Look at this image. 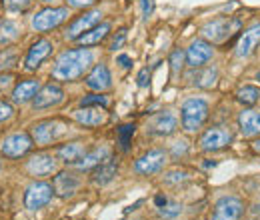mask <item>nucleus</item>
<instances>
[{
	"mask_svg": "<svg viewBox=\"0 0 260 220\" xmlns=\"http://www.w3.org/2000/svg\"><path fill=\"white\" fill-rule=\"evenodd\" d=\"M240 28V20L238 18H214L210 22H206L202 26V36L206 40L212 42H224L228 36H232V32Z\"/></svg>",
	"mask_w": 260,
	"mask_h": 220,
	"instance_id": "5",
	"label": "nucleus"
},
{
	"mask_svg": "<svg viewBox=\"0 0 260 220\" xmlns=\"http://www.w3.org/2000/svg\"><path fill=\"white\" fill-rule=\"evenodd\" d=\"M86 152H88L86 144L80 142V140H74V142H66V144H62V146L56 150V156L60 158L62 162H66V164H76Z\"/></svg>",
	"mask_w": 260,
	"mask_h": 220,
	"instance_id": "23",
	"label": "nucleus"
},
{
	"mask_svg": "<svg viewBox=\"0 0 260 220\" xmlns=\"http://www.w3.org/2000/svg\"><path fill=\"white\" fill-rule=\"evenodd\" d=\"M116 174H118V164H116L112 158H108V160H104L102 164H98L96 168H94L92 180H94L96 184H100V186H104V184H108Z\"/></svg>",
	"mask_w": 260,
	"mask_h": 220,
	"instance_id": "25",
	"label": "nucleus"
},
{
	"mask_svg": "<svg viewBox=\"0 0 260 220\" xmlns=\"http://www.w3.org/2000/svg\"><path fill=\"white\" fill-rule=\"evenodd\" d=\"M168 162V154L164 152L162 148H152L148 152H144L142 156L134 162V172L142 174V176H150L160 172Z\"/></svg>",
	"mask_w": 260,
	"mask_h": 220,
	"instance_id": "8",
	"label": "nucleus"
},
{
	"mask_svg": "<svg viewBox=\"0 0 260 220\" xmlns=\"http://www.w3.org/2000/svg\"><path fill=\"white\" fill-rule=\"evenodd\" d=\"M108 158H110V148L108 146H96L94 150L86 152L84 156L80 158L76 164H72V166L78 168V170H90V168H96L98 164H102Z\"/></svg>",
	"mask_w": 260,
	"mask_h": 220,
	"instance_id": "22",
	"label": "nucleus"
},
{
	"mask_svg": "<svg viewBox=\"0 0 260 220\" xmlns=\"http://www.w3.org/2000/svg\"><path fill=\"white\" fill-rule=\"evenodd\" d=\"M256 78H258V80H260V70H258V74H256Z\"/></svg>",
	"mask_w": 260,
	"mask_h": 220,
	"instance_id": "45",
	"label": "nucleus"
},
{
	"mask_svg": "<svg viewBox=\"0 0 260 220\" xmlns=\"http://www.w3.org/2000/svg\"><path fill=\"white\" fill-rule=\"evenodd\" d=\"M26 170L30 176L36 178H44V176H50L58 170V160L52 156V154H46V152H40L32 156L26 162Z\"/></svg>",
	"mask_w": 260,
	"mask_h": 220,
	"instance_id": "14",
	"label": "nucleus"
},
{
	"mask_svg": "<svg viewBox=\"0 0 260 220\" xmlns=\"http://www.w3.org/2000/svg\"><path fill=\"white\" fill-rule=\"evenodd\" d=\"M214 56V46L202 38L192 40L190 46L186 48V64L190 68H202L204 64H208Z\"/></svg>",
	"mask_w": 260,
	"mask_h": 220,
	"instance_id": "11",
	"label": "nucleus"
},
{
	"mask_svg": "<svg viewBox=\"0 0 260 220\" xmlns=\"http://www.w3.org/2000/svg\"><path fill=\"white\" fill-rule=\"evenodd\" d=\"M108 32H110V24H108V22H100L92 30L84 32L82 36H78L76 42H78L80 46H94V44H100V42L108 36Z\"/></svg>",
	"mask_w": 260,
	"mask_h": 220,
	"instance_id": "26",
	"label": "nucleus"
},
{
	"mask_svg": "<svg viewBox=\"0 0 260 220\" xmlns=\"http://www.w3.org/2000/svg\"><path fill=\"white\" fill-rule=\"evenodd\" d=\"M42 2H54V0H42Z\"/></svg>",
	"mask_w": 260,
	"mask_h": 220,
	"instance_id": "44",
	"label": "nucleus"
},
{
	"mask_svg": "<svg viewBox=\"0 0 260 220\" xmlns=\"http://www.w3.org/2000/svg\"><path fill=\"white\" fill-rule=\"evenodd\" d=\"M84 82H86V86H88L90 90H96V92L108 90V88L112 86V76H110L108 66L102 62L96 64V66L88 72V76L84 78Z\"/></svg>",
	"mask_w": 260,
	"mask_h": 220,
	"instance_id": "17",
	"label": "nucleus"
},
{
	"mask_svg": "<svg viewBox=\"0 0 260 220\" xmlns=\"http://www.w3.org/2000/svg\"><path fill=\"white\" fill-rule=\"evenodd\" d=\"M134 134V124H122L118 128V138H120V148L128 150V142Z\"/></svg>",
	"mask_w": 260,
	"mask_h": 220,
	"instance_id": "34",
	"label": "nucleus"
},
{
	"mask_svg": "<svg viewBox=\"0 0 260 220\" xmlns=\"http://www.w3.org/2000/svg\"><path fill=\"white\" fill-rule=\"evenodd\" d=\"M242 214H244V202L238 196L228 194V196H220L214 202L210 220H240Z\"/></svg>",
	"mask_w": 260,
	"mask_h": 220,
	"instance_id": "4",
	"label": "nucleus"
},
{
	"mask_svg": "<svg viewBox=\"0 0 260 220\" xmlns=\"http://www.w3.org/2000/svg\"><path fill=\"white\" fill-rule=\"evenodd\" d=\"M230 142H232V132L224 126H212L200 136V148L206 152L226 148Z\"/></svg>",
	"mask_w": 260,
	"mask_h": 220,
	"instance_id": "10",
	"label": "nucleus"
},
{
	"mask_svg": "<svg viewBox=\"0 0 260 220\" xmlns=\"http://www.w3.org/2000/svg\"><path fill=\"white\" fill-rule=\"evenodd\" d=\"M236 100L242 102L244 106H252L260 100V88H256V86H242L236 92Z\"/></svg>",
	"mask_w": 260,
	"mask_h": 220,
	"instance_id": "29",
	"label": "nucleus"
},
{
	"mask_svg": "<svg viewBox=\"0 0 260 220\" xmlns=\"http://www.w3.org/2000/svg\"><path fill=\"white\" fill-rule=\"evenodd\" d=\"M62 100H64V90H62L58 84L50 82V84H46V86H42V88L38 90V95L34 96L32 106L36 110H44V108L58 106Z\"/></svg>",
	"mask_w": 260,
	"mask_h": 220,
	"instance_id": "15",
	"label": "nucleus"
},
{
	"mask_svg": "<svg viewBox=\"0 0 260 220\" xmlns=\"http://www.w3.org/2000/svg\"><path fill=\"white\" fill-rule=\"evenodd\" d=\"M118 62H120V66H122V68H128V66H130V58L126 56V54H120V56H118Z\"/></svg>",
	"mask_w": 260,
	"mask_h": 220,
	"instance_id": "42",
	"label": "nucleus"
},
{
	"mask_svg": "<svg viewBox=\"0 0 260 220\" xmlns=\"http://www.w3.org/2000/svg\"><path fill=\"white\" fill-rule=\"evenodd\" d=\"M148 76H150V72H148V68H142L140 70V74H138V86H146L148 84Z\"/></svg>",
	"mask_w": 260,
	"mask_h": 220,
	"instance_id": "41",
	"label": "nucleus"
},
{
	"mask_svg": "<svg viewBox=\"0 0 260 220\" xmlns=\"http://www.w3.org/2000/svg\"><path fill=\"white\" fill-rule=\"evenodd\" d=\"M258 44H260V22H254V24H250L248 28H244V30L240 32V36L236 40L234 54L238 58H248L256 50Z\"/></svg>",
	"mask_w": 260,
	"mask_h": 220,
	"instance_id": "12",
	"label": "nucleus"
},
{
	"mask_svg": "<svg viewBox=\"0 0 260 220\" xmlns=\"http://www.w3.org/2000/svg\"><path fill=\"white\" fill-rule=\"evenodd\" d=\"M80 106H102V108H106V106H108V96L88 95L80 100Z\"/></svg>",
	"mask_w": 260,
	"mask_h": 220,
	"instance_id": "32",
	"label": "nucleus"
},
{
	"mask_svg": "<svg viewBox=\"0 0 260 220\" xmlns=\"http://www.w3.org/2000/svg\"><path fill=\"white\" fill-rule=\"evenodd\" d=\"M208 118V102L204 98H186L182 102V108H180V120H182V128L186 132H196L200 130L202 124L206 122Z\"/></svg>",
	"mask_w": 260,
	"mask_h": 220,
	"instance_id": "2",
	"label": "nucleus"
},
{
	"mask_svg": "<svg viewBox=\"0 0 260 220\" xmlns=\"http://www.w3.org/2000/svg\"><path fill=\"white\" fill-rule=\"evenodd\" d=\"M54 196V186L42 180L32 182L26 192H24V206L28 210H40L42 206H46Z\"/></svg>",
	"mask_w": 260,
	"mask_h": 220,
	"instance_id": "7",
	"label": "nucleus"
},
{
	"mask_svg": "<svg viewBox=\"0 0 260 220\" xmlns=\"http://www.w3.org/2000/svg\"><path fill=\"white\" fill-rule=\"evenodd\" d=\"M94 60V54L88 48H72L64 50L52 68V78L54 80H62V82H72L78 80Z\"/></svg>",
	"mask_w": 260,
	"mask_h": 220,
	"instance_id": "1",
	"label": "nucleus"
},
{
	"mask_svg": "<svg viewBox=\"0 0 260 220\" xmlns=\"http://www.w3.org/2000/svg\"><path fill=\"white\" fill-rule=\"evenodd\" d=\"M12 116V106L8 102H0V122L8 120Z\"/></svg>",
	"mask_w": 260,
	"mask_h": 220,
	"instance_id": "37",
	"label": "nucleus"
},
{
	"mask_svg": "<svg viewBox=\"0 0 260 220\" xmlns=\"http://www.w3.org/2000/svg\"><path fill=\"white\" fill-rule=\"evenodd\" d=\"M50 52H52V42H50V40H46V38L36 40L32 46H30L28 54H26L24 68H26V70H36L40 64L48 58V54H50Z\"/></svg>",
	"mask_w": 260,
	"mask_h": 220,
	"instance_id": "19",
	"label": "nucleus"
},
{
	"mask_svg": "<svg viewBox=\"0 0 260 220\" xmlns=\"http://www.w3.org/2000/svg\"><path fill=\"white\" fill-rule=\"evenodd\" d=\"M68 134V124L62 120H42L32 126V140L38 146H48L58 142Z\"/></svg>",
	"mask_w": 260,
	"mask_h": 220,
	"instance_id": "3",
	"label": "nucleus"
},
{
	"mask_svg": "<svg viewBox=\"0 0 260 220\" xmlns=\"http://www.w3.org/2000/svg\"><path fill=\"white\" fill-rule=\"evenodd\" d=\"M74 120L80 126H86V128H96L106 120V112L102 106H82L78 110H74Z\"/></svg>",
	"mask_w": 260,
	"mask_h": 220,
	"instance_id": "18",
	"label": "nucleus"
},
{
	"mask_svg": "<svg viewBox=\"0 0 260 220\" xmlns=\"http://www.w3.org/2000/svg\"><path fill=\"white\" fill-rule=\"evenodd\" d=\"M68 4L72 8H90L96 4V0H68Z\"/></svg>",
	"mask_w": 260,
	"mask_h": 220,
	"instance_id": "39",
	"label": "nucleus"
},
{
	"mask_svg": "<svg viewBox=\"0 0 260 220\" xmlns=\"http://www.w3.org/2000/svg\"><path fill=\"white\" fill-rule=\"evenodd\" d=\"M38 90H40V80H38V78L22 80V82H18V84L14 86V90H12V102H16V104H26V102L34 100V96L38 95Z\"/></svg>",
	"mask_w": 260,
	"mask_h": 220,
	"instance_id": "21",
	"label": "nucleus"
},
{
	"mask_svg": "<svg viewBox=\"0 0 260 220\" xmlns=\"http://www.w3.org/2000/svg\"><path fill=\"white\" fill-rule=\"evenodd\" d=\"M102 22V12L100 10H88L82 16H78L74 22H70V26L66 28V38L68 40H76L78 36H82L84 32L92 30L94 26H98Z\"/></svg>",
	"mask_w": 260,
	"mask_h": 220,
	"instance_id": "13",
	"label": "nucleus"
},
{
	"mask_svg": "<svg viewBox=\"0 0 260 220\" xmlns=\"http://www.w3.org/2000/svg\"><path fill=\"white\" fill-rule=\"evenodd\" d=\"M176 128H178V118L170 110H164L150 118L146 130H150L156 136H170L172 132H176Z\"/></svg>",
	"mask_w": 260,
	"mask_h": 220,
	"instance_id": "16",
	"label": "nucleus"
},
{
	"mask_svg": "<svg viewBox=\"0 0 260 220\" xmlns=\"http://www.w3.org/2000/svg\"><path fill=\"white\" fill-rule=\"evenodd\" d=\"M184 60H186V52H182L180 48H176V50L170 54V68H172V72H174V74H178V72L182 70Z\"/></svg>",
	"mask_w": 260,
	"mask_h": 220,
	"instance_id": "33",
	"label": "nucleus"
},
{
	"mask_svg": "<svg viewBox=\"0 0 260 220\" xmlns=\"http://www.w3.org/2000/svg\"><path fill=\"white\" fill-rule=\"evenodd\" d=\"M32 142V136H28L26 132H14L0 142V152L8 158H20L30 152Z\"/></svg>",
	"mask_w": 260,
	"mask_h": 220,
	"instance_id": "9",
	"label": "nucleus"
},
{
	"mask_svg": "<svg viewBox=\"0 0 260 220\" xmlns=\"http://www.w3.org/2000/svg\"><path fill=\"white\" fill-rule=\"evenodd\" d=\"M52 186H54V194H56V196H60V198H70V196L76 194V190L80 186V178H78L76 174H72V172H58V174L54 176Z\"/></svg>",
	"mask_w": 260,
	"mask_h": 220,
	"instance_id": "20",
	"label": "nucleus"
},
{
	"mask_svg": "<svg viewBox=\"0 0 260 220\" xmlns=\"http://www.w3.org/2000/svg\"><path fill=\"white\" fill-rule=\"evenodd\" d=\"M0 170H2V164H0Z\"/></svg>",
	"mask_w": 260,
	"mask_h": 220,
	"instance_id": "46",
	"label": "nucleus"
},
{
	"mask_svg": "<svg viewBox=\"0 0 260 220\" xmlns=\"http://www.w3.org/2000/svg\"><path fill=\"white\" fill-rule=\"evenodd\" d=\"M2 6H4L6 10L18 12V10H26V8L30 6V0H2Z\"/></svg>",
	"mask_w": 260,
	"mask_h": 220,
	"instance_id": "35",
	"label": "nucleus"
},
{
	"mask_svg": "<svg viewBox=\"0 0 260 220\" xmlns=\"http://www.w3.org/2000/svg\"><path fill=\"white\" fill-rule=\"evenodd\" d=\"M218 70L216 68H202L194 74V84L200 88H212L216 84Z\"/></svg>",
	"mask_w": 260,
	"mask_h": 220,
	"instance_id": "27",
	"label": "nucleus"
},
{
	"mask_svg": "<svg viewBox=\"0 0 260 220\" xmlns=\"http://www.w3.org/2000/svg\"><path fill=\"white\" fill-rule=\"evenodd\" d=\"M18 36H20V28L16 22H10V20L0 22V44H10Z\"/></svg>",
	"mask_w": 260,
	"mask_h": 220,
	"instance_id": "28",
	"label": "nucleus"
},
{
	"mask_svg": "<svg viewBox=\"0 0 260 220\" xmlns=\"http://www.w3.org/2000/svg\"><path fill=\"white\" fill-rule=\"evenodd\" d=\"M238 126L244 136L260 134V112L258 110H242L238 116Z\"/></svg>",
	"mask_w": 260,
	"mask_h": 220,
	"instance_id": "24",
	"label": "nucleus"
},
{
	"mask_svg": "<svg viewBox=\"0 0 260 220\" xmlns=\"http://www.w3.org/2000/svg\"><path fill=\"white\" fill-rule=\"evenodd\" d=\"M154 10V0H142V16L148 18Z\"/></svg>",
	"mask_w": 260,
	"mask_h": 220,
	"instance_id": "40",
	"label": "nucleus"
},
{
	"mask_svg": "<svg viewBox=\"0 0 260 220\" xmlns=\"http://www.w3.org/2000/svg\"><path fill=\"white\" fill-rule=\"evenodd\" d=\"M252 148H254L256 152H260V138L256 140V142H254V144H252Z\"/></svg>",
	"mask_w": 260,
	"mask_h": 220,
	"instance_id": "43",
	"label": "nucleus"
},
{
	"mask_svg": "<svg viewBox=\"0 0 260 220\" xmlns=\"http://www.w3.org/2000/svg\"><path fill=\"white\" fill-rule=\"evenodd\" d=\"M158 214H160L164 220L176 218V216L182 214V204H178V202H166L164 206L158 208Z\"/></svg>",
	"mask_w": 260,
	"mask_h": 220,
	"instance_id": "30",
	"label": "nucleus"
},
{
	"mask_svg": "<svg viewBox=\"0 0 260 220\" xmlns=\"http://www.w3.org/2000/svg\"><path fill=\"white\" fill-rule=\"evenodd\" d=\"M68 16H70V12L64 6L62 8H44L34 14L32 28L36 32H48L52 28H58Z\"/></svg>",
	"mask_w": 260,
	"mask_h": 220,
	"instance_id": "6",
	"label": "nucleus"
},
{
	"mask_svg": "<svg viewBox=\"0 0 260 220\" xmlns=\"http://www.w3.org/2000/svg\"><path fill=\"white\" fill-rule=\"evenodd\" d=\"M124 40H126V30L122 28V30L118 32V36H114V40H112V44H110V50H116V48H120V46L124 44Z\"/></svg>",
	"mask_w": 260,
	"mask_h": 220,
	"instance_id": "38",
	"label": "nucleus"
},
{
	"mask_svg": "<svg viewBox=\"0 0 260 220\" xmlns=\"http://www.w3.org/2000/svg\"><path fill=\"white\" fill-rule=\"evenodd\" d=\"M190 178V172L188 170H170L164 174V182L166 184H180V182H186Z\"/></svg>",
	"mask_w": 260,
	"mask_h": 220,
	"instance_id": "31",
	"label": "nucleus"
},
{
	"mask_svg": "<svg viewBox=\"0 0 260 220\" xmlns=\"http://www.w3.org/2000/svg\"><path fill=\"white\" fill-rule=\"evenodd\" d=\"M186 150H188V144H186L184 140H178V142H174V146H172V156L174 158L182 156V154H186Z\"/></svg>",
	"mask_w": 260,
	"mask_h": 220,
	"instance_id": "36",
	"label": "nucleus"
}]
</instances>
